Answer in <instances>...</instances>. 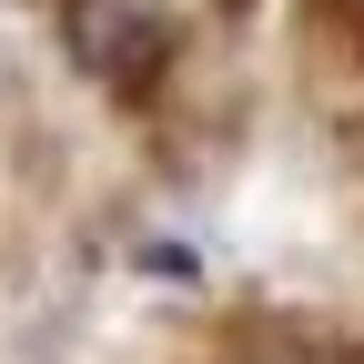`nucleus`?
<instances>
[{"label": "nucleus", "instance_id": "nucleus-1", "mask_svg": "<svg viewBox=\"0 0 364 364\" xmlns=\"http://www.w3.org/2000/svg\"><path fill=\"white\" fill-rule=\"evenodd\" d=\"M71 51L91 81L142 91L172 61V0H71Z\"/></svg>", "mask_w": 364, "mask_h": 364}]
</instances>
